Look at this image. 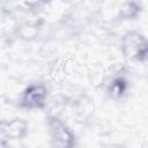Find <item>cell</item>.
<instances>
[{
  "mask_svg": "<svg viewBox=\"0 0 148 148\" xmlns=\"http://www.w3.org/2000/svg\"><path fill=\"white\" fill-rule=\"evenodd\" d=\"M3 130L7 132L8 135L20 138L25 133V124L23 121H21L20 119H16V120L12 121L10 124H8L7 127H5Z\"/></svg>",
  "mask_w": 148,
  "mask_h": 148,
  "instance_id": "277c9868",
  "label": "cell"
},
{
  "mask_svg": "<svg viewBox=\"0 0 148 148\" xmlns=\"http://www.w3.org/2000/svg\"><path fill=\"white\" fill-rule=\"evenodd\" d=\"M123 51L126 57L139 61L146 60L148 58V39L136 31L127 32L123 39Z\"/></svg>",
  "mask_w": 148,
  "mask_h": 148,
  "instance_id": "6da1fadb",
  "label": "cell"
},
{
  "mask_svg": "<svg viewBox=\"0 0 148 148\" xmlns=\"http://www.w3.org/2000/svg\"><path fill=\"white\" fill-rule=\"evenodd\" d=\"M46 95L47 91L43 84H32L24 90L21 104L27 109H40L45 104Z\"/></svg>",
  "mask_w": 148,
  "mask_h": 148,
  "instance_id": "7a4b0ae2",
  "label": "cell"
},
{
  "mask_svg": "<svg viewBox=\"0 0 148 148\" xmlns=\"http://www.w3.org/2000/svg\"><path fill=\"white\" fill-rule=\"evenodd\" d=\"M125 89H126V82L123 79L114 80L113 83H112V86H111V92H112V95H116V96L123 95V92L125 91Z\"/></svg>",
  "mask_w": 148,
  "mask_h": 148,
  "instance_id": "5b68a950",
  "label": "cell"
},
{
  "mask_svg": "<svg viewBox=\"0 0 148 148\" xmlns=\"http://www.w3.org/2000/svg\"><path fill=\"white\" fill-rule=\"evenodd\" d=\"M49 126H50V132H51V136L54 146H59V147L73 146L74 136L72 135L71 131L65 126V124H62L57 118H50Z\"/></svg>",
  "mask_w": 148,
  "mask_h": 148,
  "instance_id": "3957f363",
  "label": "cell"
}]
</instances>
